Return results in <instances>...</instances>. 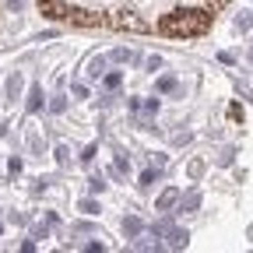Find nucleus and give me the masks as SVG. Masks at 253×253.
<instances>
[{"label": "nucleus", "mask_w": 253, "mask_h": 253, "mask_svg": "<svg viewBox=\"0 0 253 253\" xmlns=\"http://www.w3.org/2000/svg\"><path fill=\"white\" fill-rule=\"evenodd\" d=\"M208 25H211V11H197V7L172 11V14H166L162 21H158L162 36H169V39H194V36H204Z\"/></svg>", "instance_id": "f257e3e1"}, {"label": "nucleus", "mask_w": 253, "mask_h": 253, "mask_svg": "<svg viewBox=\"0 0 253 253\" xmlns=\"http://www.w3.org/2000/svg\"><path fill=\"white\" fill-rule=\"evenodd\" d=\"M106 21H109L113 28H120V32H148V21H144V18H137V11H130V7L113 11Z\"/></svg>", "instance_id": "f03ea898"}, {"label": "nucleus", "mask_w": 253, "mask_h": 253, "mask_svg": "<svg viewBox=\"0 0 253 253\" xmlns=\"http://www.w3.org/2000/svg\"><path fill=\"white\" fill-rule=\"evenodd\" d=\"M67 21L71 25H81V28H95V25H106V14L102 11H91V7H71Z\"/></svg>", "instance_id": "7ed1b4c3"}, {"label": "nucleus", "mask_w": 253, "mask_h": 253, "mask_svg": "<svg viewBox=\"0 0 253 253\" xmlns=\"http://www.w3.org/2000/svg\"><path fill=\"white\" fill-rule=\"evenodd\" d=\"M39 11H42L49 21H67L71 4H63V0H39Z\"/></svg>", "instance_id": "20e7f679"}, {"label": "nucleus", "mask_w": 253, "mask_h": 253, "mask_svg": "<svg viewBox=\"0 0 253 253\" xmlns=\"http://www.w3.org/2000/svg\"><path fill=\"white\" fill-rule=\"evenodd\" d=\"M176 201H179V190H176V186H169V190H162V197L155 201V208H158V211H169Z\"/></svg>", "instance_id": "39448f33"}, {"label": "nucleus", "mask_w": 253, "mask_h": 253, "mask_svg": "<svg viewBox=\"0 0 253 253\" xmlns=\"http://www.w3.org/2000/svg\"><path fill=\"white\" fill-rule=\"evenodd\" d=\"M201 208V194H197V190H190V194L183 197V204H179V211H197Z\"/></svg>", "instance_id": "423d86ee"}, {"label": "nucleus", "mask_w": 253, "mask_h": 253, "mask_svg": "<svg viewBox=\"0 0 253 253\" xmlns=\"http://www.w3.org/2000/svg\"><path fill=\"white\" fill-rule=\"evenodd\" d=\"M186 239H190V236H186L183 229H169V246H172V250H183Z\"/></svg>", "instance_id": "0eeeda50"}, {"label": "nucleus", "mask_w": 253, "mask_h": 253, "mask_svg": "<svg viewBox=\"0 0 253 253\" xmlns=\"http://www.w3.org/2000/svg\"><path fill=\"white\" fill-rule=\"evenodd\" d=\"M42 109V88H32L28 91V113H39Z\"/></svg>", "instance_id": "6e6552de"}, {"label": "nucleus", "mask_w": 253, "mask_h": 253, "mask_svg": "<svg viewBox=\"0 0 253 253\" xmlns=\"http://www.w3.org/2000/svg\"><path fill=\"white\" fill-rule=\"evenodd\" d=\"M123 232H126V236H137V232H141V218H134V214L123 218Z\"/></svg>", "instance_id": "1a4fd4ad"}, {"label": "nucleus", "mask_w": 253, "mask_h": 253, "mask_svg": "<svg viewBox=\"0 0 253 253\" xmlns=\"http://www.w3.org/2000/svg\"><path fill=\"white\" fill-rule=\"evenodd\" d=\"M102 71H106V60H102V56H95V60H91V67H88V74H91V78H99Z\"/></svg>", "instance_id": "9d476101"}, {"label": "nucleus", "mask_w": 253, "mask_h": 253, "mask_svg": "<svg viewBox=\"0 0 253 253\" xmlns=\"http://www.w3.org/2000/svg\"><path fill=\"white\" fill-rule=\"evenodd\" d=\"M18 91H21V74H14L7 81V95H11V99H18Z\"/></svg>", "instance_id": "9b49d317"}, {"label": "nucleus", "mask_w": 253, "mask_h": 253, "mask_svg": "<svg viewBox=\"0 0 253 253\" xmlns=\"http://www.w3.org/2000/svg\"><path fill=\"white\" fill-rule=\"evenodd\" d=\"M67 109V99L63 95H53V102H49V113H63Z\"/></svg>", "instance_id": "f8f14e48"}, {"label": "nucleus", "mask_w": 253, "mask_h": 253, "mask_svg": "<svg viewBox=\"0 0 253 253\" xmlns=\"http://www.w3.org/2000/svg\"><path fill=\"white\" fill-rule=\"evenodd\" d=\"M78 208H81L84 214H99V204H95V201H81Z\"/></svg>", "instance_id": "ddd939ff"}, {"label": "nucleus", "mask_w": 253, "mask_h": 253, "mask_svg": "<svg viewBox=\"0 0 253 253\" xmlns=\"http://www.w3.org/2000/svg\"><path fill=\"white\" fill-rule=\"evenodd\" d=\"M232 155H236V148H225V151L218 155V162H221V166H232Z\"/></svg>", "instance_id": "4468645a"}, {"label": "nucleus", "mask_w": 253, "mask_h": 253, "mask_svg": "<svg viewBox=\"0 0 253 253\" xmlns=\"http://www.w3.org/2000/svg\"><path fill=\"white\" fill-rule=\"evenodd\" d=\"M155 179H158V172H151V169H148V172H144V176H141V186H144V190H148V186H155Z\"/></svg>", "instance_id": "2eb2a0df"}, {"label": "nucleus", "mask_w": 253, "mask_h": 253, "mask_svg": "<svg viewBox=\"0 0 253 253\" xmlns=\"http://www.w3.org/2000/svg\"><path fill=\"white\" fill-rule=\"evenodd\" d=\"M201 172H204V162H201V158H194V162H190V176H194V179H197Z\"/></svg>", "instance_id": "dca6fc26"}, {"label": "nucleus", "mask_w": 253, "mask_h": 253, "mask_svg": "<svg viewBox=\"0 0 253 253\" xmlns=\"http://www.w3.org/2000/svg\"><path fill=\"white\" fill-rule=\"evenodd\" d=\"M56 162L67 166V162H71V151H67V148H56Z\"/></svg>", "instance_id": "f3484780"}, {"label": "nucleus", "mask_w": 253, "mask_h": 253, "mask_svg": "<svg viewBox=\"0 0 253 253\" xmlns=\"http://www.w3.org/2000/svg\"><path fill=\"white\" fill-rule=\"evenodd\" d=\"M137 250H158V239H141V243H134Z\"/></svg>", "instance_id": "a211bd4d"}, {"label": "nucleus", "mask_w": 253, "mask_h": 253, "mask_svg": "<svg viewBox=\"0 0 253 253\" xmlns=\"http://www.w3.org/2000/svg\"><path fill=\"white\" fill-rule=\"evenodd\" d=\"M46 232H49L46 221H42V225H32V236H36V239H46Z\"/></svg>", "instance_id": "6ab92c4d"}, {"label": "nucleus", "mask_w": 253, "mask_h": 253, "mask_svg": "<svg viewBox=\"0 0 253 253\" xmlns=\"http://www.w3.org/2000/svg\"><path fill=\"white\" fill-rule=\"evenodd\" d=\"M172 88H176L172 78H162V81H158V91H172Z\"/></svg>", "instance_id": "aec40b11"}, {"label": "nucleus", "mask_w": 253, "mask_h": 253, "mask_svg": "<svg viewBox=\"0 0 253 253\" xmlns=\"http://www.w3.org/2000/svg\"><path fill=\"white\" fill-rule=\"evenodd\" d=\"M113 60H116V63H126V60H134V56L126 53V49H116V53H113Z\"/></svg>", "instance_id": "412c9836"}, {"label": "nucleus", "mask_w": 253, "mask_h": 253, "mask_svg": "<svg viewBox=\"0 0 253 253\" xmlns=\"http://www.w3.org/2000/svg\"><path fill=\"white\" fill-rule=\"evenodd\" d=\"M88 186H91V190H95V194H99V190H106V183H102V176H95V179H91V183H88Z\"/></svg>", "instance_id": "4be33fe9"}, {"label": "nucleus", "mask_w": 253, "mask_h": 253, "mask_svg": "<svg viewBox=\"0 0 253 253\" xmlns=\"http://www.w3.org/2000/svg\"><path fill=\"white\" fill-rule=\"evenodd\" d=\"M91 158H95V144H88V148H84V155H81V162H91Z\"/></svg>", "instance_id": "5701e85b"}, {"label": "nucleus", "mask_w": 253, "mask_h": 253, "mask_svg": "<svg viewBox=\"0 0 253 253\" xmlns=\"http://www.w3.org/2000/svg\"><path fill=\"white\" fill-rule=\"evenodd\" d=\"M120 84V74H106V88H116Z\"/></svg>", "instance_id": "b1692460"}, {"label": "nucleus", "mask_w": 253, "mask_h": 253, "mask_svg": "<svg viewBox=\"0 0 253 253\" xmlns=\"http://www.w3.org/2000/svg\"><path fill=\"white\" fill-rule=\"evenodd\" d=\"M21 4H25V0H7V7H14V11H18Z\"/></svg>", "instance_id": "393cba45"}, {"label": "nucleus", "mask_w": 253, "mask_h": 253, "mask_svg": "<svg viewBox=\"0 0 253 253\" xmlns=\"http://www.w3.org/2000/svg\"><path fill=\"white\" fill-rule=\"evenodd\" d=\"M4 134H7V126H4V123H0V137H4Z\"/></svg>", "instance_id": "a878e982"}]
</instances>
